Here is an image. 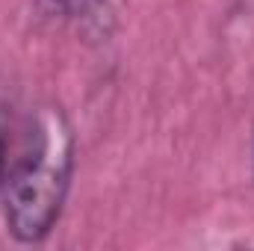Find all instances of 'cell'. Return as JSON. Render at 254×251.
Listing matches in <instances>:
<instances>
[{"label":"cell","instance_id":"3","mask_svg":"<svg viewBox=\"0 0 254 251\" xmlns=\"http://www.w3.org/2000/svg\"><path fill=\"white\" fill-rule=\"evenodd\" d=\"M6 184V133H3V119H0V189Z\"/></svg>","mask_w":254,"mask_h":251},{"label":"cell","instance_id":"1","mask_svg":"<svg viewBox=\"0 0 254 251\" xmlns=\"http://www.w3.org/2000/svg\"><path fill=\"white\" fill-rule=\"evenodd\" d=\"M74 175V133L60 107H42L24 154L9 175L3 219L21 246H39L51 237L65 210Z\"/></svg>","mask_w":254,"mask_h":251},{"label":"cell","instance_id":"2","mask_svg":"<svg viewBox=\"0 0 254 251\" xmlns=\"http://www.w3.org/2000/svg\"><path fill=\"white\" fill-rule=\"evenodd\" d=\"M39 9L45 15H54V18H74V15H83L86 9H92L95 0H36Z\"/></svg>","mask_w":254,"mask_h":251}]
</instances>
